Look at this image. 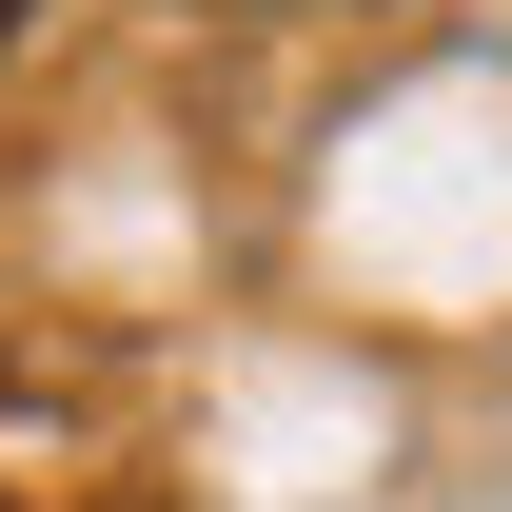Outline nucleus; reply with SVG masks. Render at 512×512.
Wrapping results in <instances>:
<instances>
[{
	"mask_svg": "<svg viewBox=\"0 0 512 512\" xmlns=\"http://www.w3.org/2000/svg\"><path fill=\"white\" fill-rule=\"evenodd\" d=\"M20 20H40V0H0V40H20Z\"/></svg>",
	"mask_w": 512,
	"mask_h": 512,
	"instance_id": "1",
	"label": "nucleus"
},
{
	"mask_svg": "<svg viewBox=\"0 0 512 512\" xmlns=\"http://www.w3.org/2000/svg\"><path fill=\"white\" fill-rule=\"evenodd\" d=\"M237 20H256V0H237Z\"/></svg>",
	"mask_w": 512,
	"mask_h": 512,
	"instance_id": "2",
	"label": "nucleus"
}]
</instances>
